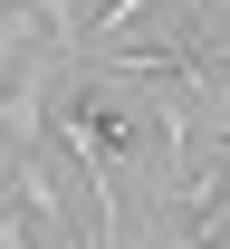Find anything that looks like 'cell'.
I'll use <instances>...</instances> for the list:
<instances>
[{
	"instance_id": "cell-1",
	"label": "cell",
	"mask_w": 230,
	"mask_h": 249,
	"mask_svg": "<svg viewBox=\"0 0 230 249\" xmlns=\"http://www.w3.org/2000/svg\"><path fill=\"white\" fill-rule=\"evenodd\" d=\"M182 10H192L201 29H230V0H182Z\"/></svg>"
}]
</instances>
